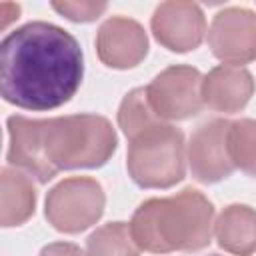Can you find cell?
Instances as JSON below:
<instances>
[{
    "label": "cell",
    "instance_id": "obj_16",
    "mask_svg": "<svg viewBox=\"0 0 256 256\" xmlns=\"http://www.w3.org/2000/svg\"><path fill=\"white\" fill-rule=\"evenodd\" d=\"M156 124H162V120L154 114V110L148 102L146 86L130 90L122 98L120 108H118V126L122 128L124 136L128 140H132Z\"/></svg>",
    "mask_w": 256,
    "mask_h": 256
},
{
    "label": "cell",
    "instance_id": "obj_14",
    "mask_svg": "<svg viewBox=\"0 0 256 256\" xmlns=\"http://www.w3.org/2000/svg\"><path fill=\"white\" fill-rule=\"evenodd\" d=\"M0 222L4 228L24 224L36 208V190L26 172L18 168H2L0 176Z\"/></svg>",
    "mask_w": 256,
    "mask_h": 256
},
{
    "label": "cell",
    "instance_id": "obj_12",
    "mask_svg": "<svg viewBox=\"0 0 256 256\" xmlns=\"http://www.w3.org/2000/svg\"><path fill=\"white\" fill-rule=\"evenodd\" d=\"M254 94V78L244 66L220 64L212 68L202 80V100L204 106L234 114L240 112Z\"/></svg>",
    "mask_w": 256,
    "mask_h": 256
},
{
    "label": "cell",
    "instance_id": "obj_8",
    "mask_svg": "<svg viewBox=\"0 0 256 256\" xmlns=\"http://www.w3.org/2000/svg\"><path fill=\"white\" fill-rule=\"evenodd\" d=\"M154 38L170 52L196 50L206 34V18L196 2L168 0L162 2L150 20Z\"/></svg>",
    "mask_w": 256,
    "mask_h": 256
},
{
    "label": "cell",
    "instance_id": "obj_5",
    "mask_svg": "<svg viewBox=\"0 0 256 256\" xmlns=\"http://www.w3.org/2000/svg\"><path fill=\"white\" fill-rule=\"evenodd\" d=\"M106 206L102 184L90 176H72L50 188L44 216L52 228L64 234H78L96 224Z\"/></svg>",
    "mask_w": 256,
    "mask_h": 256
},
{
    "label": "cell",
    "instance_id": "obj_4",
    "mask_svg": "<svg viewBox=\"0 0 256 256\" xmlns=\"http://www.w3.org/2000/svg\"><path fill=\"white\" fill-rule=\"evenodd\" d=\"M128 176L140 188H172L186 174L184 134L172 124H156L128 144Z\"/></svg>",
    "mask_w": 256,
    "mask_h": 256
},
{
    "label": "cell",
    "instance_id": "obj_13",
    "mask_svg": "<svg viewBox=\"0 0 256 256\" xmlns=\"http://www.w3.org/2000/svg\"><path fill=\"white\" fill-rule=\"evenodd\" d=\"M214 236L222 250L252 256L256 252V210L246 204L226 206L214 220Z\"/></svg>",
    "mask_w": 256,
    "mask_h": 256
},
{
    "label": "cell",
    "instance_id": "obj_6",
    "mask_svg": "<svg viewBox=\"0 0 256 256\" xmlns=\"http://www.w3.org/2000/svg\"><path fill=\"white\" fill-rule=\"evenodd\" d=\"M202 80L198 68L186 64H174L164 68L146 86L148 102L154 114L166 120H188L204 108Z\"/></svg>",
    "mask_w": 256,
    "mask_h": 256
},
{
    "label": "cell",
    "instance_id": "obj_15",
    "mask_svg": "<svg viewBox=\"0 0 256 256\" xmlns=\"http://www.w3.org/2000/svg\"><path fill=\"white\" fill-rule=\"evenodd\" d=\"M86 256H140L130 222H108L96 228L86 240Z\"/></svg>",
    "mask_w": 256,
    "mask_h": 256
},
{
    "label": "cell",
    "instance_id": "obj_1",
    "mask_svg": "<svg viewBox=\"0 0 256 256\" xmlns=\"http://www.w3.org/2000/svg\"><path fill=\"white\" fill-rule=\"evenodd\" d=\"M84 56L78 40L50 22H28L0 44V92L8 104L46 112L78 92Z\"/></svg>",
    "mask_w": 256,
    "mask_h": 256
},
{
    "label": "cell",
    "instance_id": "obj_17",
    "mask_svg": "<svg viewBox=\"0 0 256 256\" xmlns=\"http://www.w3.org/2000/svg\"><path fill=\"white\" fill-rule=\"evenodd\" d=\"M226 144L234 168L256 178V120L240 118L230 122Z\"/></svg>",
    "mask_w": 256,
    "mask_h": 256
},
{
    "label": "cell",
    "instance_id": "obj_2",
    "mask_svg": "<svg viewBox=\"0 0 256 256\" xmlns=\"http://www.w3.org/2000/svg\"><path fill=\"white\" fill-rule=\"evenodd\" d=\"M130 232L138 248L150 254L198 252L212 240L214 206L194 188L148 198L134 210Z\"/></svg>",
    "mask_w": 256,
    "mask_h": 256
},
{
    "label": "cell",
    "instance_id": "obj_21",
    "mask_svg": "<svg viewBox=\"0 0 256 256\" xmlns=\"http://www.w3.org/2000/svg\"><path fill=\"white\" fill-rule=\"evenodd\" d=\"M210 256H220V254H210Z\"/></svg>",
    "mask_w": 256,
    "mask_h": 256
},
{
    "label": "cell",
    "instance_id": "obj_18",
    "mask_svg": "<svg viewBox=\"0 0 256 256\" xmlns=\"http://www.w3.org/2000/svg\"><path fill=\"white\" fill-rule=\"evenodd\" d=\"M52 8L72 22H94L106 12L108 4L96 0H54Z\"/></svg>",
    "mask_w": 256,
    "mask_h": 256
},
{
    "label": "cell",
    "instance_id": "obj_9",
    "mask_svg": "<svg viewBox=\"0 0 256 256\" xmlns=\"http://www.w3.org/2000/svg\"><path fill=\"white\" fill-rule=\"evenodd\" d=\"M230 122L214 118L196 128L190 136L186 156L194 180L202 184H216L234 172V164L228 154L226 134Z\"/></svg>",
    "mask_w": 256,
    "mask_h": 256
},
{
    "label": "cell",
    "instance_id": "obj_20",
    "mask_svg": "<svg viewBox=\"0 0 256 256\" xmlns=\"http://www.w3.org/2000/svg\"><path fill=\"white\" fill-rule=\"evenodd\" d=\"M0 12H2V28H6L10 20L18 18L20 6H18V4H8V2H4V4L0 6Z\"/></svg>",
    "mask_w": 256,
    "mask_h": 256
},
{
    "label": "cell",
    "instance_id": "obj_10",
    "mask_svg": "<svg viewBox=\"0 0 256 256\" xmlns=\"http://www.w3.org/2000/svg\"><path fill=\"white\" fill-rule=\"evenodd\" d=\"M96 54L108 68H136L148 54V36L140 22L126 16H112L98 28Z\"/></svg>",
    "mask_w": 256,
    "mask_h": 256
},
{
    "label": "cell",
    "instance_id": "obj_11",
    "mask_svg": "<svg viewBox=\"0 0 256 256\" xmlns=\"http://www.w3.org/2000/svg\"><path fill=\"white\" fill-rule=\"evenodd\" d=\"M8 126V164L36 178L40 184L52 180L58 172L46 158L44 152V120L26 118L14 114L6 122Z\"/></svg>",
    "mask_w": 256,
    "mask_h": 256
},
{
    "label": "cell",
    "instance_id": "obj_7",
    "mask_svg": "<svg viewBox=\"0 0 256 256\" xmlns=\"http://www.w3.org/2000/svg\"><path fill=\"white\" fill-rule=\"evenodd\" d=\"M208 46L224 64H248L256 60V14L230 6L220 10L208 28Z\"/></svg>",
    "mask_w": 256,
    "mask_h": 256
},
{
    "label": "cell",
    "instance_id": "obj_3",
    "mask_svg": "<svg viewBox=\"0 0 256 256\" xmlns=\"http://www.w3.org/2000/svg\"><path fill=\"white\" fill-rule=\"evenodd\" d=\"M118 136L100 114H70L44 120V152L56 172L100 168L116 152Z\"/></svg>",
    "mask_w": 256,
    "mask_h": 256
},
{
    "label": "cell",
    "instance_id": "obj_19",
    "mask_svg": "<svg viewBox=\"0 0 256 256\" xmlns=\"http://www.w3.org/2000/svg\"><path fill=\"white\" fill-rule=\"evenodd\" d=\"M38 256H86V254L80 250V246L72 242H52L44 246Z\"/></svg>",
    "mask_w": 256,
    "mask_h": 256
}]
</instances>
